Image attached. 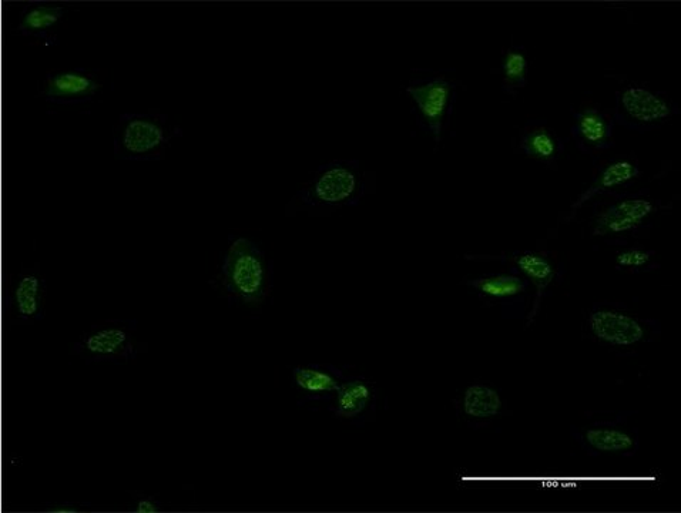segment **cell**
<instances>
[{
    "label": "cell",
    "instance_id": "6da1fadb",
    "mask_svg": "<svg viewBox=\"0 0 681 513\" xmlns=\"http://www.w3.org/2000/svg\"><path fill=\"white\" fill-rule=\"evenodd\" d=\"M273 261L247 237H233L216 274L231 303L260 307L273 293Z\"/></svg>",
    "mask_w": 681,
    "mask_h": 513
},
{
    "label": "cell",
    "instance_id": "7a4b0ae2",
    "mask_svg": "<svg viewBox=\"0 0 681 513\" xmlns=\"http://www.w3.org/2000/svg\"><path fill=\"white\" fill-rule=\"evenodd\" d=\"M183 130L160 112L123 113L113 132L114 157L127 162H159Z\"/></svg>",
    "mask_w": 681,
    "mask_h": 513
},
{
    "label": "cell",
    "instance_id": "3957f363",
    "mask_svg": "<svg viewBox=\"0 0 681 513\" xmlns=\"http://www.w3.org/2000/svg\"><path fill=\"white\" fill-rule=\"evenodd\" d=\"M364 184L357 162H335L322 164L314 177L298 190L287 206L291 211L303 210L308 214L331 213L345 206L357 204Z\"/></svg>",
    "mask_w": 681,
    "mask_h": 513
},
{
    "label": "cell",
    "instance_id": "277c9868",
    "mask_svg": "<svg viewBox=\"0 0 681 513\" xmlns=\"http://www.w3.org/2000/svg\"><path fill=\"white\" fill-rule=\"evenodd\" d=\"M136 320H107L92 325L73 344L72 354L86 364L113 362L126 364L136 360L140 352L147 351V344L137 341Z\"/></svg>",
    "mask_w": 681,
    "mask_h": 513
},
{
    "label": "cell",
    "instance_id": "5b68a950",
    "mask_svg": "<svg viewBox=\"0 0 681 513\" xmlns=\"http://www.w3.org/2000/svg\"><path fill=\"white\" fill-rule=\"evenodd\" d=\"M102 92L103 80L99 70L75 67L49 72L39 97L52 105L77 106L92 102Z\"/></svg>",
    "mask_w": 681,
    "mask_h": 513
},
{
    "label": "cell",
    "instance_id": "8992f818",
    "mask_svg": "<svg viewBox=\"0 0 681 513\" xmlns=\"http://www.w3.org/2000/svg\"><path fill=\"white\" fill-rule=\"evenodd\" d=\"M48 283L39 264L15 274L10 280L9 314L20 323H36L46 315Z\"/></svg>",
    "mask_w": 681,
    "mask_h": 513
},
{
    "label": "cell",
    "instance_id": "52a82bcc",
    "mask_svg": "<svg viewBox=\"0 0 681 513\" xmlns=\"http://www.w3.org/2000/svg\"><path fill=\"white\" fill-rule=\"evenodd\" d=\"M69 10V6L59 3H26L20 10L16 33L23 38L39 40L45 46L59 45L57 32Z\"/></svg>",
    "mask_w": 681,
    "mask_h": 513
},
{
    "label": "cell",
    "instance_id": "ba28073f",
    "mask_svg": "<svg viewBox=\"0 0 681 513\" xmlns=\"http://www.w3.org/2000/svg\"><path fill=\"white\" fill-rule=\"evenodd\" d=\"M408 93L417 106L422 124L438 137L444 129L454 95V85L448 80L434 79L422 85L408 87Z\"/></svg>",
    "mask_w": 681,
    "mask_h": 513
},
{
    "label": "cell",
    "instance_id": "9c48e42d",
    "mask_svg": "<svg viewBox=\"0 0 681 513\" xmlns=\"http://www.w3.org/2000/svg\"><path fill=\"white\" fill-rule=\"evenodd\" d=\"M342 372L332 365H307L293 371L294 388L304 402H328L340 390Z\"/></svg>",
    "mask_w": 681,
    "mask_h": 513
},
{
    "label": "cell",
    "instance_id": "30bf717a",
    "mask_svg": "<svg viewBox=\"0 0 681 513\" xmlns=\"http://www.w3.org/2000/svg\"><path fill=\"white\" fill-rule=\"evenodd\" d=\"M590 327L599 340L617 347H629L644 337L642 325L629 315L616 311H597L590 317Z\"/></svg>",
    "mask_w": 681,
    "mask_h": 513
},
{
    "label": "cell",
    "instance_id": "8fae6325",
    "mask_svg": "<svg viewBox=\"0 0 681 513\" xmlns=\"http://www.w3.org/2000/svg\"><path fill=\"white\" fill-rule=\"evenodd\" d=\"M328 411L338 419H355L361 417L372 402H374V388L369 382L352 378L341 382L340 390L331 399Z\"/></svg>",
    "mask_w": 681,
    "mask_h": 513
},
{
    "label": "cell",
    "instance_id": "7c38bea8",
    "mask_svg": "<svg viewBox=\"0 0 681 513\" xmlns=\"http://www.w3.org/2000/svg\"><path fill=\"white\" fill-rule=\"evenodd\" d=\"M653 211L652 204L646 200H623L609 210L597 221L599 233H625L639 226L644 217Z\"/></svg>",
    "mask_w": 681,
    "mask_h": 513
},
{
    "label": "cell",
    "instance_id": "4fadbf2b",
    "mask_svg": "<svg viewBox=\"0 0 681 513\" xmlns=\"http://www.w3.org/2000/svg\"><path fill=\"white\" fill-rule=\"evenodd\" d=\"M583 441L590 449L603 454H627L639 448L636 439L627 434L625 429L615 425H596L583 432Z\"/></svg>",
    "mask_w": 681,
    "mask_h": 513
},
{
    "label": "cell",
    "instance_id": "5bb4252c",
    "mask_svg": "<svg viewBox=\"0 0 681 513\" xmlns=\"http://www.w3.org/2000/svg\"><path fill=\"white\" fill-rule=\"evenodd\" d=\"M623 109L630 117L639 122H657L670 114L669 106L649 90L629 87L622 95Z\"/></svg>",
    "mask_w": 681,
    "mask_h": 513
},
{
    "label": "cell",
    "instance_id": "9a60e30c",
    "mask_svg": "<svg viewBox=\"0 0 681 513\" xmlns=\"http://www.w3.org/2000/svg\"><path fill=\"white\" fill-rule=\"evenodd\" d=\"M462 409L466 417L489 419L501 414L502 398L498 391L486 384H473L462 397Z\"/></svg>",
    "mask_w": 681,
    "mask_h": 513
},
{
    "label": "cell",
    "instance_id": "2e32d148",
    "mask_svg": "<svg viewBox=\"0 0 681 513\" xmlns=\"http://www.w3.org/2000/svg\"><path fill=\"white\" fill-rule=\"evenodd\" d=\"M472 285L479 293L493 298L513 297V295L523 293L526 288L521 278L505 276L481 278V280L473 281Z\"/></svg>",
    "mask_w": 681,
    "mask_h": 513
},
{
    "label": "cell",
    "instance_id": "e0dca14e",
    "mask_svg": "<svg viewBox=\"0 0 681 513\" xmlns=\"http://www.w3.org/2000/svg\"><path fill=\"white\" fill-rule=\"evenodd\" d=\"M518 267L539 285L549 284V281L555 276L548 261L536 256V254H523L522 257L518 258Z\"/></svg>",
    "mask_w": 681,
    "mask_h": 513
},
{
    "label": "cell",
    "instance_id": "ac0fdd59",
    "mask_svg": "<svg viewBox=\"0 0 681 513\" xmlns=\"http://www.w3.org/2000/svg\"><path fill=\"white\" fill-rule=\"evenodd\" d=\"M639 174L636 167L632 166L630 163L619 162L612 164V166L607 167L603 171L602 177H600L599 183L596 184L595 190H607L612 189V187L622 186V184L627 183L634 179V177Z\"/></svg>",
    "mask_w": 681,
    "mask_h": 513
},
{
    "label": "cell",
    "instance_id": "d6986e66",
    "mask_svg": "<svg viewBox=\"0 0 681 513\" xmlns=\"http://www.w3.org/2000/svg\"><path fill=\"white\" fill-rule=\"evenodd\" d=\"M577 129L586 142L596 144L603 142L607 136V126L603 117L596 112L580 114L577 120Z\"/></svg>",
    "mask_w": 681,
    "mask_h": 513
},
{
    "label": "cell",
    "instance_id": "ffe728a7",
    "mask_svg": "<svg viewBox=\"0 0 681 513\" xmlns=\"http://www.w3.org/2000/svg\"><path fill=\"white\" fill-rule=\"evenodd\" d=\"M525 150L536 159H552L556 153V143L548 133L540 130L526 137Z\"/></svg>",
    "mask_w": 681,
    "mask_h": 513
},
{
    "label": "cell",
    "instance_id": "44dd1931",
    "mask_svg": "<svg viewBox=\"0 0 681 513\" xmlns=\"http://www.w3.org/2000/svg\"><path fill=\"white\" fill-rule=\"evenodd\" d=\"M526 67H528V63H526L525 56L522 53L509 52L505 63H503V72H505L506 80L509 83L521 85L523 79H525Z\"/></svg>",
    "mask_w": 681,
    "mask_h": 513
},
{
    "label": "cell",
    "instance_id": "7402d4cb",
    "mask_svg": "<svg viewBox=\"0 0 681 513\" xmlns=\"http://www.w3.org/2000/svg\"><path fill=\"white\" fill-rule=\"evenodd\" d=\"M134 501H136V512L140 513H154L161 509V502L157 495H142L134 494Z\"/></svg>",
    "mask_w": 681,
    "mask_h": 513
},
{
    "label": "cell",
    "instance_id": "603a6c76",
    "mask_svg": "<svg viewBox=\"0 0 681 513\" xmlns=\"http://www.w3.org/2000/svg\"><path fill=\"white\" fill-rule=\"evenodd\" d=\"M649 260V254L637 250L627 251V253L620 254L617 257V261L623 267H642Z\"/></svg>",
    "mask_w": 681,
    "mask_h": 513
},
{
    "label": "cell",
    "instance_id": "cb8c5ba5",
    "mask_svg": "<svg viewBox=\"0 0 681 513\" xmlns=\"http://www.w3.org/2000/svg\"><path fill=\"white\" fill-rule=\"evenodd\" d=\"M49 511H53V512H76L77 509L75 508V505L65 504V505L52 506V508H49Z\"/></svg>",
    "mask_w": 681,
    "mask_h": 513
}]
</instances>
